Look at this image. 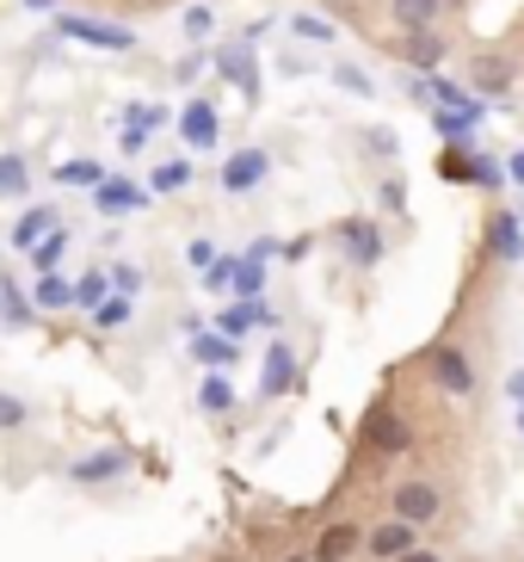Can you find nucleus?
Instances as JSON below:
<instances>
[{
    "label": "nucleus",
    "instance_id": "nucleus-1",
    "mask_svg": "<svg viewBox=\"0 0 524 562\" xmlns=\"http://www.w3.org/2000/svg\"><path fill=\"white\" fill-rule=\"evenodd\" d=\"M210 68H216V75H223V81L235 87V93H241L247 105H260L265 75H260V56H253V44H247V37H229V44H223V50L210 56Z\"/></svg>",
    "mask_w": 524,
    "mask_h": 562
},
{
    "label": "nucleus",
    "instance_id": "nucleus-2",
    "mask_svg": "<svg viewBox=\"0 0 524 562\" xmlns=\"http://www.w3.org/2000/svg\"><path fill=\"white\" fill-rule=\"evenodd\" d=\"M358 446L371 451V458H401V451L413 446V432L389 402H377V408H364V420H358Z\"/></svg>",
    "mask_w": 524,
    "mask_h": 562
},
{
    "label": "nucleus",
    "instance_id": "nucleus-3",
    "mask_svg": "<svg viewBox=\"0 0 524 562\" xmlns=\"http://www.w3.org/2000/svg\"><path fill=\"white\" fill-rule=\"evenodd\" d=\"M56 32L87 44V50H136L130 25H112V19H81V13H56Z\"/></svg>",
    "mask_w": 524,
    "mask_h": 562
},
{
    "label": "nucleus",
    "instance_id": "nucleus-4",
    "mask_svg": "<svg viewBox=\"0 0 524 562\" xmlns=\"http://www.w3.org/2000/svg\"><path fill=\"white\" fill-rule=\"evenodd\" d=\"M173 124H180V136H185V149H192V155H210L216 136H223V117H216L210 93H192V100L180 105V117H173Z\"/></svg>",
    "mask_w": 524,
    "mask_h": 562
},
{
    "label": "nucleus",
    "instance_id": "nucleus-5",
    "mask_svg": "<svg viewBox=\"0 0 524 562\" xmlns=\"http://www.w3.org/2000/svg\"><path fill=\"white\" fill-rule=\"evenodd\" d=\"M265 173H272V155L253 149V143L235 149V155H223V192H235V199L253 192V186H265Z\"/></svg>",
    "mask_w": 524,
    "mask_h": 562
},
{
    "label": "nucleus",
    "instance_id": "nucleus-6",
    "mask_svg": "<svg viewBox=\"0 0 524 562\" xmlns=\"http://www.w3.org/2000/svg\"><path fill=\"white\" fill-rule=\"evenodd\" d=\"M389 507H395V519H408V526H432L444 513V495L432 488V482H401L389 495Z\"/></svg>",
    "mask_w": 524,
    "mask_h": 562
},
{
    "label": "nucleus",
    "instance_id": "nucleus-7",
    "mask_svg": "<svg viewBox=\"0 0 524 562\" xmlns=\"http://www.w3.org/2000/svg\"><path fill=\"white\" fill-rule=\"evenodd\" d=\"M340 248L352 254V266H377L383 254H389V241H383V229L371 223V216H345L340 223Z\"/></svg>",
    "mask_w": 524,
    "mask_h": 562
},
{
    "label": "nucleus",
    "instance_id": "nucleus-8",
    "mask_svg": "<svg viewBox=\"0 0 524 562\" xmlns=\"http://www.w3.org/2000/svg\"><path fill=\"white\" fill-rule=\"evenodd\" d=\"M432 378H438V390H451V396H469L476 390V364H469V352L463 347H432Z\"/></svg>",
    "mask_w": 524,
    "mask_h": 562
},
{
    "label": "nucleus",
    "instance_id": "nucleus-9",
    "mask_svg": "<svg viewBox=\"0 0 524 562\" xmlns=\"http://www.w3.org/2000/svg\"><path fill=\"white\" fill-rule=\"evenodd\" d=\"M148 204V192L136 180H117V173H105V180L93 186V211L99 216H130V211H143Z\"/></svg>",
    "mask_w": 524,
    "mask_h": 562
},
{
    "label": "nucleus",
    "instance_id": "nucleus-10",
    "mask_svg": "<svg viewBox=\"0 0 524 562\" xmlns=\"http://www.w3.org/2000/svg\"><path fill=\"white\" fill-rule=\"evenodd\" d=\"M395 56H401L408 68H420V75H432V68H438L444 56H451V44L438 37V25H432V32H401V44H395Z\"/></svg>",
    "mask_w": 524,
    "mask_h": 562
},
{
    "label": "nucleus",
    "instance_id": "nucleus-11",
    "mask_svg": "<svg viewBox=\"0 0 524 562\" xmlns=\"http://www.w3.org/2000/svg\"><path fill=\"white\" fill-rule=\"evenodd\" d=\"M420 544V526H408V519H389V526L377 531H364V557H377V562H395L401 550Z\"/></svg>",
    "mask_w": 524,
    "mask_h": 562
},
{
    "label": "nucleus",
    "instance_id": "nucleus-12",
    "mask_svg": "<svg viewBox=\"0 0 524 562\" xmlns=\"http://www.w3.org/2000/svg\"><path fill=\"white\" fill-rule=\"evenodd\" d=\"M296 383V347L291 340H278V347H265V371H260V396L278 402L284 390Z\"/></svg>",
    "mask_w": 524,
    "mask_h": 562
},
{
    "label": "nucleus",
    "instance_id": "nucleus-13",
    "mask_svg": "<svg viewBox=\"0 0 524 562\" xmlns=\"http://www.w3.org/2000/svg\"><path fill=\"white\" fill-rule=\"evenodd\" d=\"M352 550H364V526L340 519V526H328L321 538H315V550H309V557H315V562H352Z\"/></svg>",
    "mask_w": 524,
    "mask_h": 562
},
{
    "label": "nucleus",
    "instance_id": "nucleus-14",
    "mask_svg": "<svg viewBox=\"0 0 524 562\" xmlns=\"http://www.w3.org/2000/svg\"><path fill=\"white\" fill-rule=\"evenodd\" d=\"M488 248H493V260H524L519 211H493V216H488Z\"/></svg>",
    "mask_w": 524,
    "mask_h": 562
},
{
    "label": "nucleus",
    "instance_id": "nucleus-15",
    "mask_svg": "<svg viewBox=\"0 0 524 562\" xmlns=\"http://www.w3.org/2000/svg\"><path fill=\"white\" fill-rule=\"evenodd\" d=\"M476 161H481V155L469 149V143H444V155L432 167H438L444 186H476Z\"/></svg>",
    "mask_w": 524,
    "mask_h": 562
},
{
    "label": "nucleus",
    "instance_id": "nucleus-16",
    "mask_svg": "<svg viewBox=\"0 0 524 562\" xmlns=\"http://www.w3.org/2000/svg\"><path fill=\"white\" fill-rule=\"evenodd\" d=\"M444 7H451V0H395L389 13H395L401 32H432V25L444 19Z\"/></svg>",
    "mask_w": 524,
    "mask_h": 562
},
{
    "label": "nucleus",
    "instance_id": "nucleus-17",
    "mask_svg": "<svg viewBox=\"0 0 524 562\" xmlns=\"http://www.w3.org/2000/svg\"><path fill=\"white\" fill-rule=\"evenodd\" d=\"M192 359L210 364V371H223V364L241 359V347H235L229 334H204V328H197V334H192Z\"/></svg>",
    "mask_w": 524,
    "mask_h": 562
},
{
    "label": "nucleus",
    "instance_id": "nucleus-18",
    "mask_svg": "<svg viewBox=\"0 0 524 562\" xmlns=\"http://www.w3.org/2000/svg\"><path fill=\"white\" fill-rule=\"evenodd\" d=\"M49 229H56V204H37V211H25V216L13 223V248L25 254L32 241H44Z\"/></svg>",
    "mask_w": 524,
    "mask_h": 562
},
{
    "label": "nucleus",
    "instance_id": "nucleus-19",
    "mask_svg": "<svg viewBox=\"0 0 524 562\" xmlns=\"http://www.w3.org/2000/svg\"><path fill=\"white\" fill-rule=\"evenodd\" d=\"M130 470V451H99V458H81L75 463V482H112Z\"/></svg>",
    "mask_w": 524,
    "mask_h": 562
},
{
    "label": "nucleus",
    "instance_id": "nucleus-20",
    "mask_svg": "<svg viewBox=\"0 0 524 562\" xmlns=\"http://www.w3.org/2000/svg\"><path fill=\"white\" fill-rule=\"evenodd\" d=\"M32 310H44V315L75 310V284H68V279H56V272H44V279H37V291H32Z\"/></svg>",
    "mask_w": 524,
    "mask_h": 562
},
{
    "label": "nucleus",
    "instance_id": "nucleus-21",
    "mask_svg": "<svg viewBox=\"0 0 524 562\" xmlns=\"http://www.w3.org/2000/svg\"><path fill=\"white\" fill-rule=\"evenodd\" d=\"M32 297H19L13 291V279H0V328L7 334H19V328H32Z\"/></svg>",
    "mask_w": 524,
    "mask_h": 562
},
{
    "label": "nucleus",
    "instance_id": "nucleus-22",
    "mask_svg": "<svg viewBox=\"0 0 524 562\" xmlns=\"http://www.w3.org/2000/svg\"><path fill=\"white\" fill-rule=\"evenodd\" d=\"M25 254H32V266H37V272H56V266H62V254H68V229L56 223V229H49L44 241H32Z\"/></svg>",
    "mask_w": 524,
    "mask_h": 562
},
{
    "label": "nucleus",
    "instance_id": "nucleus-23",
    "mask_svg": "<svg viewBox=\"0 0 524 562\" xmlns=\"http://www.w3.org/2000/svg\"><path fill=\"white\" fill-rule=\"evenodd\" d=\"M229 291L241 303H253L265 291V260H235V279H229Z\"/></svg>",
    "mask_w": 524,
    "mask_h": 562
},
{
    "label": "nucleus",
    "instance_id": "nucleus-24",
    "mask_svg": "<svg viewBox=\"0 0 524 562\" xmlns=\"http://www.w3.org/2000/svg\"><path fill=\"white\" fill-rule=\"evenodd\" d=\"M506 87H512V63H493L488 56V63L476 68V87H469V93H476V100H493V93H506Z\"/></svg>",
    "mask_w": 524,
    "mask_h": 562
},
{
    "label": "nucleus",
    "instance_id": "nucleus-25",
    "mask_svg": "<svg viewBox=\"0 0 524 562\" xmlns=\"http://www.w3.org/2000/svg\"><path fill=\"white\" fill-rule=\"evenodd\" d=\"M124 322H130V297H124V291H117V297H99V303H93V328H99V334L124 328Z\"/></svg>",
    "mask_w": 524,
    "mask_h": 562
},
{
    "label": "nucleus",
    "instance_id": "nucleus-26",
    "mask_svg": "<svg viewBox=\"0 0 524 562\" xmlns=\"http://www.w3.org/2000/svg\"><path fill=\"white\" fill-rule=\"evenodd\" d=\"M197 408H204V414H229L235 408V390L223 378H204V383H197Z\"/></svg>",
    "mask_w": 524,
    "mask_h": 562
},
{
    "label": "nucleus",
    "instance_id": "nucleus-27",
    "mask_svg": "<svg viewBox=\"0 0 524 562\" xmlns=\"http://www.w3.org/2000/svg\"><path fill=\"white\" fill-rule=\"evenodd\" d=\"M25 186H32V167H25V155H0V192H7V199H19Z\"/></svg>",
    "mask_w": 524,
    "mask_h": 562
},
{
    "label": "nucleus",
    "instance_id": "nucleus-28",
    "mask_svg": "<svg viewBox=\"0 0 524 562\" xmlns=\"http://www.w3.org/2000/svg\"><path fill=\"white\" fill-rule=\"evenodd\" d=\"M333 87H340V93H352V100H371V93H377V87H371V75H364V68H352V63H333Z\"/></svg>",
    "mask_w": 524,
    "mask_h": 562
},
{
    "label": "nucleus",
    "instance_id": "nucleus-29",
    "mask_svg": "<svg viewBox=\"0 0 524 562\" xmlns=\"http://www.w3.org/2000/svg\"><path fill=\"white\" fill-rule=\"evenodd\" d=\"M105 180V161H62L56 167V186H99Z\"/></svg>",
    "mask_w": 524,
    "mask_h": 562
},
{
    "label": "nucleus",
    "instance_id": "nucleus-30",
    "mask_svg": "<svg viewBox=\"0 0 524 562\" xmlns=\"http://www.w3.org/2000/svg\"><path fill=\"white\" fill-rule=\"evenodd\" d=\"M124 124H136V131H167V124H173V112H167V105H124Z\"/></svg>",
    "mask_w": 524,
    "mask_h": 562
},
{
    "label": "nucleus",
    "instance_id": "nucleus-31",
    "mask_svg": "<svg viewBox=\"0 0 524 562\" xmlns=\"http://www.w3.org/2000/svg\"><path fill=\"white\" fill-rule=\"evenodd\" d=\"M291 37H303V44H333V25L315 13H291Z\"/></svg>",
    "mask_w": 524,
    "mask_h": 562
},
{
    "label": "nucleus",
    "instance_id": "nucleus-32",
    "mask_svg": "<svg viewBox=\"0 0 524 562\" xmlns=\"http://www.w3.org/2000/svg\"><path fill=\"white\" fill-rule=\"evenodd\" d=\"M148 186H155V192H180V186H192V161H161Z\"/></svg>",
    "mask_w": 524,
    "mask_h": 562
},
{
    "label": "nucleus",
    "instance_id": "nucleus-33",
    "mask_svg": "<svg viewBox=\"0 0 524 562\" xmlns=\"http://www.w3.org/2000/svg\"><path fill=\"white\" fill-rule=\"evenodd\" d=\"M247 328H253V303H235V310L216 322V334H229V340H241Z\"/></svg>",
    "mask_w": 524,
    "mask_h": 562
},
{
    "label": "nucleus",
    "instance_id": "nucleus-34",
    "mask_svg": "<svg viewBox=\"0 0 524 562\" xmlns=\"http://www.w3.org/2000/svg\"><path fill=\"white\" fill-rule=\"evenodd\" d=\"M377 204H383L389 216H401V211H408V180H383V186H377Z\"/></svg>",
    "mask_w": 524,
    "mask_h": 562
},
{
    "label": "nucleus",
    "instance_id": "nucleus-35",
    "mask_svg": "<svg viewBox=\"0 0 524 562\" xmlns=\"http://www.w3.org/2000/svg\"><path fill=\"white\" fill-rule=\"evenodd\" d=\"M25 414H32V408H25V402H19V396H7V390H0V432L25 427Z\"/></svg>",
    "mask_w": 524,
    "mask_h": 562
},
{
    "label": "nucleus",
    "instance_id": "nucleus-36",
    "mask_svg": "<svg viewBox=\"0 0 524 562\" xmlns=\"http://www.w3.org/2000/svg\"><path fill=\"white\" fill-rule=\"evenodd\" d=\"M229 279H235V260H223V254H216V260L204 266V284H210V291H229Z\"/></svg>",
    "mask_w": 524,
    "mask_h": 562
},
{
    "label": "nucleus",
    "instance_id": "nucleus-37",
    "mask_svg": "<svg viewBox=\"0 0 524 562\" xmlns=\"http://www.w3.org/2000/svg\"><path fill=\"white\" fill-rule=\"evenodd\" d=\"M216 32V13L210 7H192V13H185V37H210Z\"/></svg>",
    "mask_w": 524,
    "mask_h": 562
},
{
    "label": "nucleus",
    "instance_id": "nucleus-38",
    "mask_svg": "<svg viewBox=\"0 0 524 562\" xmlns=\"http://www.w3.org/2000/svg\"><path fill=\"white\" fill-rule=\"evenodd\" d=\"M210 260H216V241H210V235H197L192 248H185V266H192V272H204Z\"/></svg>",
    "mask_w": 524,
    "mask_h": 562
},
{
    "label": "nucleus",
    "instance_id": "nucleus-39",
    "mask_svg": "<svg viewBox=\"0 0 524 562\" xmlns=\"http://www.w3.org/2000/svg\"><path fill=\"white\" fill-rule=\"evenodd\" d=\"M99 297H105V279H99V272H87V279L75 284V303H81V310H93Z\"/></svg>",
    "mask_w": 524,
    "mask_h": 562
},
{
    "label": "nucleus",
    "instance_id": "nucleus-40",
    "mask_svg": "<svg viewBox=\"0 0 524 562\" xmlns=\"http://www.w3.org/2000/svg\"><path fill=\"white\" fill-rule=\"evenodd\" d=\"M117 149H124V155H143V149H148V131H136V124H124V136H117Z\"/></svg>",
    "mask_w": 524,
    "mask_h": 562
},
{
    "label": "nucleus",
    "instance_id": "nucleus-41",
    "mask_svg": "<svg viewBox=\"0 0 524 562\" xmlns=\"http://www.w3.org/2000/svg\"><path fill=\"white\" fill-rule=\"evenodd\" d=\"M112 284L124 291V297H136V284H143V272H136V266H117V272H112Z\"/></svg>",
    "mask_w": 524,
    "mask_h": 562
},
{
    "label": "nucleus",
    "instance_id": "nucleus-42",
    "mask_svg": "<svg viewBox=\"0 0 524 562\" xmlns=\"http://www.w3.org/2000/svg\"><path fill=\"white\" fill-rule=\"evenodd\" d=\"M309 248H315V235H296V241H278V254H284V260H303Z\"/></svg>",
    "mask_w": 524,
    "mask_h": 562
},
{
    "label": "nucleus",
    "instance_id": "nucleus-43",
    "mask_svg": "<svg viewBox=\"0 0 524 562\" xmlns=\"http://www.w3.org/2000/svg\"><path fill=\"white\" fill-rule=\"evenodd\" d=\"M364 143H371L377 155H395V131H364Z\"/></svg>",
    "mask_w": 524,
    "mask_h": 562
},
{
    "label": "nucleus",
    "instance_id": "nucleus-44",
    "mask_svg": "<svg viewBox=\"0 0 524 562\" xmlns=\"http://www.w3.org/2000/svg\"><path fill=\"white\" fill-rule=\"evenodd\" d=\"M272 254H278V241H272V235H260V241L247 248V260H272Z\"/></svg>",
    "mask_w": 524,
    "mask_h": 562
},
{
    "label": "nucleus",
    "instance_id": "nucleus-45",
    "mask_svg": "<svg viewBox=\"0 0 524 562\" xmlns=\"http://www.w3.org/2000/svg\"><path fill=\"white\" fill-rule=\"evenodd\" d=\"M395 562H444V557H438V550H420V544H413V550H401Z\"/></svg>",
    "mask_w": 524,
    "mask_h": 562
},
{
    "label": "nucleus",
    "instance_id": "nucleus-46",
    "mask_svg": "<svg viewBox=\"0 0 524 562\" xmlns=\"http://www.w3.org/2000/svg\"><path fill=\"white\" fill-rule=\"evenodd\" d=\"M506 180H512V186H524V149H512V161H506Z\"/></svg>",
    "mask_w": 524,
    "mask_h": 562
},
{
    "label": "nucleus",
    "instance_id": "nucleus-47",
    "mask_svg": "<svg viewBox=\"0 0 524 562\" xmlns=\"http://www.w3.org/2000/svg\"><path fill=\"white\" fill-rule=\"evenodd\" d=\"M506 396H512V402H519V408H524V371H512V378H506Z\"/></svg>",
    "mask_w": 524,
    "mask_h": 562
},
{
    "label": "nucleus",
    "instance_id": "nucleus-48",
    "mask_svg": "<svg viewBox=\"0 0 524 562\" xmlns=\"http://www.w3.org/2000/svg\"><path fill=\"white\" fill-rule=\"evenodd\" d=\"M25 7H32V13H56V0H25Z\"/></svg>",
    "mask_w": 524,
    "mask_h": 562
},
{
    "label": "nucleus",
    "instance_id": "nucleus-49",
    "mask_svg": "<svg viewBox=\"0 0 524 562\" xmlns=\"http://www.w3.org/2000/svg\"><path fill=\"white\" fill-rule=\"evenodd\" d=\"M291 562H315V557H291Z\"/></svg>",
    "mask_w": 524,
    "mask_h": 562
},
{
    "label": "nucleus",
    "instance_id": "nucleus-50",
    "mask_svg": "<svg viewBox=\"0 0 524 562\" xmlns=\"http://www.w3.org/2000/svg\"><path fill=\"white\" fill-rule=\"evenodd\" d=\"M519 432H524V408H519Z\"/></svg>",
    "mask_w": 524,
    "mask_h": 562
}]
</instances>
